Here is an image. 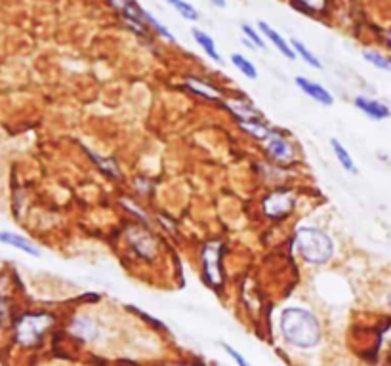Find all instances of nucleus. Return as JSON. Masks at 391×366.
<instances>
[{"instance_id":"nucleus-24","label":"nucleus","mask_w":391,"mask_h":366,"mask_svg":"<svg viewBox=\"0 0 391 366\" xmlns=\"http://www.w3.org/2000/svg\"><path fill=\"white\" fill-rule=\"evenodd\" d=\"M294 4L309 12V14H322L327 10L329 0H294Z\"/></svg>"},{"instance_id":"nucleus-10","label":"nucleus","mask_w":391,"mask_h":366,"mask_svg":"<svg viewBox=\"0 0 391 366\" xmlns=\"http://www.w3.org/2000/svg\"><path fill=\"white\" fill-rule=\"evenodd\" d=\"M267 153H269L273 161L279 162L292 161L294 156L292 147L279 134H269V138H267Z\"/></svg>"},{"instance_id":"nucleus-20","label":"nucleus","mask_w":391,"mask_h":366,"mask_svg":"<svg viewBox=\"0 0 391 366\" xmlns=\"http://www.w3.org/2000/svg\"><path fill=\"white\" fill-rule=\"evenodd\" d=\"M363 57L369 61V64L374 65L376 69L390 71L391 73V57L380 54V52H376V50H364Z\"/></svg>"},{"instance_id":"nucleus-23","label":"nucleus","mask_w":391,"mask_h":366,"mask_svg":"<svg viewBox=\"0 0 391 366\" xmlns=\"http://www.w3.org/2000/svg\"><path fill=\"white\" fill-rule=\"evenodd\" d=\"M292 48L294 52H296L300 57H304V61H308L311 67H315V69H322V64L313 56V54H311V52H309L306 44H301L300 41H292Z\"/></svg>"},{"instance_id":"nucleus-28","label":"nucleus","mask_w":391,"mask_h":366,"mask_svg":"<svg viewBox=\"0 0 391 366\" xmlns=\"http://www.w3.org/2000/svg\"><path fill=\"white\" fill-rule=\"evenodd\" d=\"M210 2L218 8H225V0H210Z\"/></svg>"},{"instance_id":"nucleus-17","label":"nucleus","mask_w":391,"mask_h":366,"mask_svg":"<svg viewBox=\"0 0 391 366\" xmlns=\"http://www.w3.org/2000/svg\"><path fill=\"white\" fill-rule=\"evenodd\" d=\"M330 145H332V149H334L336 156H338V161H340V164H342L343 168L348 170V172H351V174H357L359 170H357L355 162H353L351 155L348 153V149L343 147L342 143H340L338 140H330Z\"/></svg>"},{"instance_id":"nucleus-15","label":"nucleus","mask_w":391,"mask_h":366,"mask_svg":"<svg viewBox=\"0 0 391 366\" xmlns=\"http://www.w3.org/2000/svg\"><path fill=\"white\" fill-rule=\"evenodd\" d=\"M191 35H193V38L197 41V44L201 46V48L208 54L214 61H218V64H222V57H220V54H218V50H216V44H214V41L210 38L206 33H203V31H199V29H193L191 31Z\"/></svg>"},{"instance_id":"nucleus-11","label":"nucleus","mask_w":391,"mask_h":366,"mask_svg":"<svg viewBox=\"0 0 391 366\" xmlns=\"http://www.w3.org/2000/svg\"><path fill=\"white\" fill-rule=\"evenodd\" d=\"M111 6L122 14L128 23H140V25H147L145 20H143V10H141L134 0H109Z\"/></svg>"},{"instance_id":"nucleus-4","label":"nucleus","mask_w":391,"mask_h":366,"mask_svg":"<svg viewBox=\"0 0 391 366\" xmlns=\"http://www.w3.org/2000/svg\"><path fill=\"white\" fill-rule=\"evenodd\" d=\"M203 265L204 277L210 286L220 288L224 282V273H222V242H208L203 250Z\"/></svg>"},{"instance_id":"nucleus-27","label":"nucleus","mask_w":391,"mask_h":366,"mask_svg":"<svg viewBox=\"0 0 391 366\" xmlns=\"http://www.w3.org/2000/svg\"><path fill=\"white\" fill-rule=\"evenodd\" d=\"M222 347H224L225 353H227V355H229L231 359L235 360V363H237L239 366H250V363H248V360H246L245 357H243V355H241V353L237 351V349H233V347H231V345L222 344Z\"/></svg>"},{"instance_id":"nucleus-31","label":"nucleus","mask_w":391,"mask_h":366,"mask_svg":"<svg viewBox=\"0 0 391 366\" xmlns=\"http://www.w3.org/2000/svg\"><path fill=\"white\" fill-rule=\"evenodd\" d=\"M168 366H201V365H197L195 363V365H168Z\"/></svg>"},{"instance_id":"nucleus-22","label":"nucleus","mask_w":391,"mask_h":366,"mask_svg":"<svg viewBox=\"0 0 391 366\" xmlns=\"http://www.w3.org/2000/svg\"><path fill=\"white\" fill-rule=\"evenodd\" d=\"M166 2L174 8L178 14H182L185 20H191V22H197V20H199V12H197L191 4H187L185 0H166Z\"/></svg>"},{"instance_id":"nucleus-8","label":"nucleus","mask_w":391,"mask_h":366,"mask_svg":"<svg viewBox=\"0 0 391 366\" xmlns=\"http://www.w3.org/2000/svg\"><path fill=\"white\" fill-rule=\"evenodd\" d=\"M355 107L364 113L367 117H371L372 120H384L391 117V109L382 101H376V99L364 98V96H359L355 98Z\"/></svg>"},{"instance_id":"nucleus-9","label":"nucleus","mask_w":391,"mask_h":366,"mask_svg":"<svg viewBox=\"0 0 391 366\" xmlns=\"http://www.w3.org/2000/svg\"><path fill=\"white\" fill-rule=\"evenodd\" d=\"M296 85L298 88L308 94L309 98H313L315 101H319L321 105H332L334 103V98H332V94H330L325 86L317 85V82H311L308 78H301V77H296Z\"/></svg>"},{"instance_id":"nucleus-19","label":"nucleus","mask_w":391,"mask_h":366,"mask_svg":"<svg viewBox=\"0 0 391 366\" xmlns=\"http://www.w3.org/2000/svg\"><path fill=\"white\" fill-rule=\"evenodd\" d=\"M88 155H90L92 159H94V162L98 164L99 168L104 170V172H105V174H107V176L117 177V180H119V177H122V174H120L119 164H117V162L113 161V159H104V156L96 155L94 151H88Z\"/></svg>"},{"instance_id":"nucleus-3","label":"nucleus","mask_w":391,"mask_h":366,"mask_svg":"<svg viewBox=\"0 0 391 366\" xmlns=\"http://www.w3.org/2000/svg\"><path fill=\"white\" fill-rule=\"evenodd\" d=\"M54 317L50 313H27L15 323V339L23 347H35L52 328Z\"/></svg>"},{"instance_id":"nucleus-26","label":"nucleus","mask_w":391,"mask_h":366,"mask_svg":"<svg viewBox=\"0 0 391 366\" xmlns=\"http://www.w3.org/2000/svg\"><path fill=\"white\" fill-rule=\"evenodd\" d=\"M243 33H245V35L250 38V43L254 44V46H258V48L266 50V43L262 41V36H260L258 33H256V31L250 27V25H246V23H245V25H243Z\"/></svg>"},{"instance_id":"nucleus-7","label":"nucleus","mask_w":391,"mask_h":366,"mask_svg":"<svg viewBox=\"0 0 391 366\" xmlns=\"http://www.w3.org/2000/svg\"><path fill=\"white\" fill-rule=\"evenodd\" d=\"M71 334L83 342H94L98 338L99 326L92 317H75L69 324Z\"/></svg>"},{"instance_id":"nucleus-21","label":"nucleus","mask_w":391,"mask_h":366,"mask_svg":"<svg viewBox=\"0 0 391 366\" xmlns=\"http://www.w3.org/2000/svg\"><path fill=\"white\" fill-rule=\"evenodd\" d=\"M231 61H233V65L237 67L245 77L248 78H256L258 77V71H256V67L252 65V61H248L245 56H241V54H233L231 56Z\"/></svg>"},{"instance_id":"nucleus-18","label":"nucleus","mask_w":391,"mask_h":366,"mask_svg":"<svg viewBox=\"0 0 391 366\" xmlns=\"http://www.w3.org/2000/svg\"><path fill=\"white\" fill-rule=\"evenodd\" d=\"M187 86L191 88V90L195 92V94H199V96H203V98L206 99H220V90L218 88H212V86H208L206 82H203V80H195V78H187Z\"/></svg>"},{"instance_id":"nucleus-13","label":"nucleus","mask_w":391,"mask_h":366,"mask_svg":"<svg viewBox=\"0 0 391 366\" xmlns=\"http://www.w3.org/2000/svg\"><path fill=\"white\" fill-rule=\"evenodd\" d=\"M0 242H4V244H10V247L17 248L21 252L29 254V256H41V250L31 242V240L23 239L20 235H14V233H6L2 231L0 233Z\"/></svg>"},{"instance_id":"nucleus-29","label":"nucleus","mask_w":391,"mask_h":366,"mask_svg":"<svg viewBox=\"0 0 391 366\" xmlns=\"http://www.w3.org/2000/svg\"><path fill=\"white\" fill-rule=\"evenodd\" d=\"M385 41H388V46L391 48V29L388 31V33H385Z\"/></svg>"},{"instance_id":"nucleus-6","label":"nucleus","mask_w":391,"mask_h":366,"mask_svg":"<svg viewBox=\"0 0 391 366\" xmlns=\"http://www.w3.org/2000/svg\"><path fill=\"white\" fill-rule=\"evenodd\" d=\"M294 203H296V198H294V193H290V191H273L264 198V214L267 218L273 219L287 218L288 214L292 212Z\"/></svg>"},{"instance_id":"nucleus-16","label":"nucleus","mask_w":391,"mask_h":366,"mask_svg":"<svg viewBox=\"0 0 391 366\" xmlns=\"http://www.w3.org/2000/svg\"><path fill=\"white\" fill-rule=\"evenodd\" d=\"M241 124V128L245 130V132H248V134L252 136V138H256V140H267L269 138V128L264 124V122H260L258 120H241L239 122Z\"/></svg>"},{"instance_id":"nucleus-12","label":"nucleus","mask_w":391,"mask_h":366,"mask_svg":"<svg viewBox=\"0 0 391 366\" xmlns=\"http://www.w3.org/2000/svg\"><path fill=\"white\" fill-rule=\"evenodd\" d=\"M258 27L262 29V33H264V35H266L267 38L271 41L273 46L279 50L283 56L288 57V59H294V57H296V52H294V50H292V46H288L287 41H285V38H283V36H280L279 33L275 31V29L269 27V25H267L266 22H260Z\"/></svg>"},{"instance_id":"nucleus-2","label":"nucleus","mask_w":391,"mask_h":366,"mask_svg":"<svg viewBox=\"0 0 391 366\" xmlns=\"http://www.w3.org/2000/svg\"><path fill=\"white\" fill-rule=\"evenodd\" d=\"M296 247L304 260L313 265H321L332 258L334 242L329 235L317 227H304L296 235Z\"/></svg>"},{"instance_id":"nucleus-1","label":"nucleus","mask_w":391,"mask_h":366,"mask_svg":"<svg viewBox=\"0 0 391 366\" xmlns=\"http://www.w3.org/2000/svg\"><path fill=\"white\" fill-rule=\"evenodd\" d=\"M280 334L288 344L300 349H311L321 342V324L313 313L300 307H288L280 315Z\"/></svg>"},{"instance_id":"nucleus-5","label":"nucleus","mask_w":391,"mask_h":366,"mask_svg":"<svg viewBox=\"0 0 391 366\" xmlns=\"http://www.w3.org/2000/svg\"><path fill=\"white\" fill-rule=\"evenodd\" d=\"M126 239L130 242V247L136 250V254L143 260H155L159 254V242L153 235L140 226H132L126 229Z\"/></svg>"},{"instance_id":"nucleus-14","label":"nucleus","mask_w":391,"mask_h":366,"mask_svg":"<svg viewBox=\"0 0 391 366\" xmlns=\"http://www.w3.org/2000/svg\"><path fill=\"white\" fill-rule=\"evenodd\" d=\"M225 107L229 109L231 113L235 115L239 120H258L260 113L246 101L241 99H225Z\"/></svg>"},{"instance_id":"nucleus-30","label":"nucleus","mask_w":391,"mask_h":366,"mask_svg":"<svg viewBox=\"0 0 391 366\" xmlns=\"http://www.w3.org/2000/svg\"><path fill=\"white\" fill-rule=\"evenodd\" d=\"M388 305H390V309H391V290H390V294H388Z\"/></svg>"},{"instance_id":"nucleus-25","label":"nucleus","mask_w":391,"mask_h":366,"mask_svg":"<svg viewBox=\"0 0 391 366\" xmlns=\"http://www.w3.org/2000/svg\"><path fill=\"white\" fill-rule=\"evenodd\" d=\"M143 20H145L147 25H151V27H153L155 31L159 33V35H162V36H164V38H168V41H174V36L170 35V31H168V29L164 27V25H162V23L159 22V20H155L153 15L147 14L145 10H143Z\"/></svg>"}]
</instances>
